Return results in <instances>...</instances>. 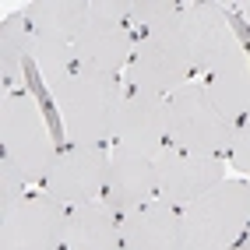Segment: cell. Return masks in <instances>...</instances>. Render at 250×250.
I'll list each match as a JSON object with an SVG mask.
<instances>
[{
	"instance_id": "18",
	"label": "cell",
	"mask_w": 250,
	"mask_h": 250,
	"mask_svg": "<svg viewBox=\"0 0 250 250\" xmlns=\"http://www.w3.org/2000/svg\"><path fill=\"white\" fill-rule=\"evenodd\" d=\"M25 60H32V25L21 11L7 18L0 28V81H4V92H18V85L25 81Z\"/></svg>"
},
{
	"instance_id": "3",
	"label": "cell",
	"mask_w": 250,
	"mask_h": 250,
	"mask_svg": "<svg viewBox=\"0 0 250 250\" xmlns=\"http://www.w3.org/2000/svg\"><path fill=\"white\" fill-rule=\"evenodd\" d=\"M183 250H236L250 229V180H222L180 208Z\"/></svg>"
},
{
	"instance_id": "12",
	"label": "cell",
	"mask_w": 250,
	"mask_h": 250,
	"mask_svg": "<svg viewBox=\"0 0 250 250\" xmlns=\"http://www.w3.org/2000/svg\"><path fill=\"white\" fill-rule=\"evenodd\" d=\"M155 197H159V187H155V166H152V159L113 145L103 201L113 211L127 215V211H134V208H141L148 201H155Z\"/></svg>"
},
{
	"instance_id": "19",
	"label": "cell",
	"mask_w": 250,
	"mask_h": 250,
	"mask_svg": "<svg viewBox=\"0 0 250 250\" xmlns=\"http://www.w3.org/2000/svg\"><path fill=\"white\" fill-rule=\"evenodd\" d=\"M173 11H176V4H169V0H124V18H127L134 36L145 28H152L155 21H162Z\"/></svg>"
},
{
	"instance_id": "14",
	"label": "cell",
	"mask_w": 250,
	"mask_h": 250,
	"mask_svg": "<svg viewBox=\"0 0 250 250\" xmlns=\"http://www.w3.org/2000/svg\"><path fill=\"white\" fill-rule=\"evenodd\" d=\"M63 250H120V211H113L103 197L67 208Z\"/></svg>"
},
{
	"instance_id": "13",
	"label": "cell",
	"mask_w": 250,
	"mask_h": 250,
	"mask_svg": "<svg viewBox=\"0 0 250 250\" xmlns=\"http://www.w3.org/2000/svg\"><path fill=\"white\" fill-rule=\"evenodd\" d=\"M120 250H183L180 208L155 197L120 215Z\"/></svg>"
},
{
	"instance_id": "11",
	"label": "cell",
	"mask_w": 250,
	"mask_h": 250,
	"mask_svg": "<svg viewBox=\"0 0 250 250\" xmlns=\"http://www.w3.org/2000/svg\"><path fill=\"white\" fill-rule=\"evenodd\" d=\"M113 145L155 159L159 148L169 145V109H166V99L152 95V92L127 88L124 92L120 116H116Z\"/></svg>"
},
{
	"instance_id": "17",
	"label": "cell",
	"mask_w": 250,
	"mask_h": 250,
	"mask_svg": "<svg viewBox=\"0 0 250 250\" xmlns=\"http://www.w3.org/2000/svg\"><path fill=\"white\" fill-rule=\"evenodd\" d=\"M32 63H36V71H39V78H42L46 92L57 95V92L71 81V74L78 71L74 42H63V39L32 32Z\"/></svg>"
},
{
	"instance_id": "7",
	"label": "cell",
	"mask_w": 250,
	"mask_h": 250,
	"mask_svg": "<svg viewBox=\"0 0 250 250\" xmlns=\"http://www.w3.org/2000/svg\"><path fill=\"white\" fill-rule=\"evenodd\" d=\"M67 205L46 190H28L0 208V250H63Z\"/></svg>"
},
{
	"instance_id": "10",
	"label": "cell",
	"mask_w": 250,
	"mask_h": 250,
	"mask_svg": "<svg viewBox=\"0 0 250 250\" xmlns=\"http://www.w3.org/2000/svg\"><path fill=\"white\" fill-rule=\"evenodd\" d=\"M155 166V187L159 197L176 208H187L194 197L211 190L215 183L226 180V159L219 155H197L176 145H162L159 155L152 159Z\"/></svg>"
},
{
	"instance_id": "8",
	"label": "cell",
	"mask_w": 250,
	"mask_h": 250,
	"mask_svg": "<svg viewBox=\"0 0 250 250\" xmlns=\"http://www.w3.org/2000/svg\"><path fill=\"white\" fill-rule=\"evenodd\" d=\"M180 28L187 39L194 71H201L205 78L211 71H219L222 63L243 57V46L236 28L229 25V14L222 4L211 0H194V4H180Z\"/></svg>"
},
{
	"instance_id": "6",
	"label": "cell",
	"mask_w": 250,
	"mask_h": 250,
	"mask_svg": "<svg viewBox=\"0 0 250 250\" xmlns=\"http://www.w3.org/2000/svg\"><path fill=\"white\" fill-rule=\"evenodd\" d=\"M78 67L120 74L134 57V32L124 18V0H88V18L74 39Z\"/></svg>"
},
{
	"instance_id": "1",
	"label": "cell",
	"mask_w": 250,
	"mask_h": 250,
	"mask_svg": "<svg viewBox=\"0 0 250 250\" xmlns=\"http://www.w3.org/2000/svg\"><path fill=\"white\" fill-rule=\"evenodd\" d=\"M53 103H57L67 145L106 148V141H113L116 134V116H120V106H124L120 74L78 67L67 85L53 95Z\"/></svg>"
},
{
	"instance_id": "16",
	"label": "cell",
	"mask_w": 250,
	"mask_h": 250,
	"mask_svg": "<svg viewBox=\"0 0 250 250\" xmlns=\"http://www.w3.org/2000/svg\"><path fill=\"white\" fill-rule=\"evenodd\" d=\"M25 18L32 32H39V36L74 42L88 18V0H36L25 7Z\"/></svg>"
},
{
	"instance_id": "21",
	"label": "cell",
	"mask_w": 250,
	"mask_h": 250,
	"mask_svg": "<svg viewBox=\"0 0 250 250\" xmlns=\"http://www.w3.org/2000/svg\"><path fill=\"white\" fill-rule=\"evenodd\" d=\"M236 11L243 14V18H247V25H250V4H236Z\"/></svg>"
},
{
	"instance_id": "4",
	"label": "cell",
	"mask_w": 250,
	"mask_h": 250,
	"mask_svg": "<svg viewBox=\"0 0 250 250\" xmlns=\"http://www.w3.org/2000/svg\"><path fill=\"white\" fill-rule=\"evenodd\" d=\"M60 148L46 127L42 106L28 92H4L0 99V159L11 162L25 183H42Z\"/></svg>"
},
{
	"instance_id": "20",
	"label": "cell",
	"mask_w": 250,
	"mask_h": 250,
	"mask_svg": "<svg viewBox=\"0 0 250 250\" xmlns=\"http://www.w3.org/2000/svg\"><path fill=\"white\" fill-rule=\"evenodd\" d=\"M226 162L236 166V169H243V173H250V113L232 127V145H229Z\"/></svg>"
},
{
	"instance_id": "22",
	"label": "cell",
	"mask_w": 250,
	"mask_h": 250,
	"mask_svg": "<svg viewBox=\"0 0 250 250\" xmlns=\"http://www.w3.org/2000/svg\"><path fill=\"white\" fill-rule=\"evenodd\" d=\"M236 250H250V229H247V236H243V240L236 243Z\"/></svg>"
},
{
	"instance_id": "5",
	"label": "cell",
	"mask_w": 250,
	"mask_h": 250,
	"mask_svg": "<svg viewBox=\"0 0 250 250\" xmlns=\"http://www.w3.org/2000/svg\"><path fill=\"white\" fill-rule=\"evenodd\" d=\"M166 109H169V145L197 155H229L236 124L215 109L211 95L205 92V81H190L176 88L166 99Z\"/></svg>"
},
{
	"instance_id": "15",
	"label": "cell",
	"mask_w": 250,
	"mask_h": 250,
	"mask_svg": "<svg viewBox=\"0 0 250 250\" xmlns=\"http://www.w3.org/2000/svg\"><path fill=\"white\" fill-rule=\"evenodd\" d=\"M205 92L211 95L215 109L222 116H229L232 124H240L250 113V57H236L222 63L219 71H211L205 78Z\"/></svg>"
},
{
	"instance_id": "9",
	"label": "cell",
	"mask_w": 250,
	"mask_h": 250,
	"mask_svg": "<svg viewBox=\"0 0 250 250\" xmlns=\"http://www.w3.org/2000/svg\"><path fill=\"white\" fill-rule=\"evenodd\" d=\"M106 169L109 152L103 145H63L42 180V190L67 208L88 205L106 194Z\"/></svg>"
},
{
	"instance_id": "2",
	"label": "cell",
	"mask_w": 250,
	"mask_h": 250,
	"mask_svg": "<svg viewBox=\"0 0 250 250\" xmlns=\"http://www.w3.org/2000/svg\"><path fill=\"white\" fill-rule=\"evenodd\" d=\"M194 81V60L180 28V4L173 14L134 36V57L127 63V88L169 99L176 88Z\"/></svg>"
}]
</instances>
